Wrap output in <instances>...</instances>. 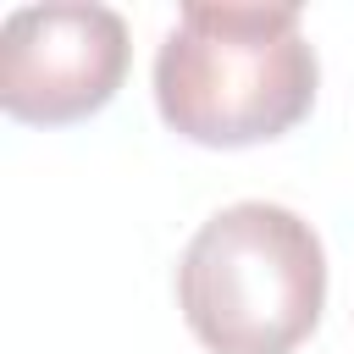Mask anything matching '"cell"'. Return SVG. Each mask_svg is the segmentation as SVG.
Returning a JSON list of instances; mask_svg holds the SVG:
<instances>
[{
  "label": "cell",
  "instance_id": "1",
  "mask_svg": "<svg viewBox=\"0 0 354 354\" xmlns=\"http://www.w3.org/2000/svg\"><path fill=\"white\" fill-rule=\"evenodd\" d=\"M315 44L299 6H183L155 50L160 122L205 149L293 133L315 105Z\"/></svg>",
  "mask_w": 354,
  "mask_h": 354
},
{
  "label": "cell",
  "instance_id": "2",
  "mask_svg": "<svg viewBox=\"0 0 354 354\" xmlns=\"http://www.w3.org/2000/svg\"><path fill=\"white\" fill-rule=\"evenodd\" d=\"M177 304L210 354H293L326 304V249L299 210L238 199L188 238Z\"/></svg>",
  "mask_w": 354,
  "mask_h": 354
},
{
  "label": "cell",
  "instance_id": "3",
  "mask_svg": "<svg viewBox=\"0 0 354 354\" xmlns=\"http://www.w3.org/2000/svg\"><path fill=\"white\" fill-rule=\"evenodd\" d=\"M127 50L111 6H22L0 28V111L28 127L83 122L122 88Z\"/></svg>",
  "mask_w": 354,
  "mask_h": 354
}]
</instances>
